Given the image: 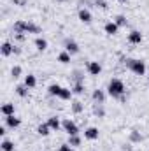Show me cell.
Wrapping results in <instances>:
<instances>
[{"label": "cell", "mask_w": 149, "mask_h": 151, "mask_svg": "<svg viewBox=\"0 0 149 151\" xmlns=\"http://www.w3.org/2000/svg\"><path fill=\"white\" fill-rule=\"evenodd\" d=\"M47 125L51 127V130H53V132H58V130L62 128V121H60V118H58V116H51V118L47 119Z\"/></svg>", "instance_id": "obj_13"}, {"label": "cell", "mask_w": 149, "mask_h": 151, "mask_svg": "<svg viewBox=\"0 0 149 151\" xmlns=\"http://www.w3.org/2000/svg\"><path fill=\"white\" fill-rule=\"evenodd\" d=\"M14 37H16V40H19V42H23V40L27 39V35H25V34H14Z\"/></svg>", "instance_id": "obj_35"}, {"label": "cell", "mask_w": 149, "mask_h": 151, "mask_svg": "<svg viewBox=\"0 0 149 151\" xmlns=\"http://www.w3.org/2000/svg\"><path fill=\"white\" fill-rule=\"evenodd\" d=\"M104 30H105V34H107V35H116V34H117V30H119V27H117L114 21H109V23H105V25H104Z\"/></svg>", "instance_id": "obj_14"}, {"label": "cell", "mask_w": 149, "mask_h": 151, "mask_svg": "<svg viewBox=\"0 0 149 151\" xmlns=\"http://www.w3.org/2000/svg\"><path fill=\"white\" fill-rule=\"evenodd\" d=\"M93 114H95L97 118H104V116H105L104 104H93Z\"/></svg>", "instance_id": "obj_21"}, {"label": "cell", "mask_w": 149, "mask_h": 151, "mask_svg": "<svg viewBox=\"0 0 149 151\" xmlns=\"http://www.w3.org/2000/svg\"><path fill=\"white\" fill-rule=\"evenodd\" d=\"M54 2H63V0H54Z\"/></svg>", "instance_id": "obj_41"}, {"label": "cell", "mask_w": 149, "mask_h": 151, "mask_svg": "<svg viewBox=\"0 0 149 151\" xmlns=\"http://www.w3.org/2000/svg\"><path fill=\"white\" fill-rule=\"evenodd\" d=\"M125 150H126V151H133L132 148H130V146H125Z\"/></svg>", "instance_id": "obj_39"}, {"label": "cell", "mask_w": 149, "mask_h": 151, "mask_svg": "<svg viewBox=\"0 0 149 151\" xmlns=\"http://www.w3.org/2000/svg\"><path fill=\"white\" fill-rule=\"evenodd\" d=\"M125 91H126V88H125V83L119 79V77H112L111 81H109V84H107V93L111 95L112 99H121L123 95H125Z\"/></svg>", "instance_id": "obj_1"}, {"label": "cell", "mask_w": 149, "mask_h": 151, "mask_svg": "<svg viewBox=\"0 0 149 151\" xmlns=\"http://www.w3.org/2000/svg\"><path fill=\"white\" fill-rule=\"evenodd\" d=\"M25 84L32 90V88H35L37 86V77L34 74H28V76H25Z\"/></svg>", "instance_id": "obj_22"}, {"label": "cell", "mask_w": 149, "mask_h": 151, "mask_svg": "<svg viewBox=\"0 0 149 151\" xmlns=\"http://www.w3.org/2000/svg\"><path fill=\"white\" fill-rule=\"evenodd\" d=\"M77 16H79V19H81L84 25H90V23L93 21V16H91V12H90L86 7H81L79 12H77Z\"/></svg>", "instance_id": "obj_4"}, {"label": "cell", "mask_w": 149, "mask_h": 151, "mask_svg": "<svg viewBox=\"0 0 149 151\" xmlns=\"http://www.w3.org/2000/svg\"><path fill=\"white\" fill-rule=\"evenodd\" d=\"M12 32H14V34H27V21H23V19L14 21V25H12Z\"/></svg>", "instance_id": "obj_11"}, {"label": "cell", "mask_w": 149, "mask_h": 151, "mask_svg": "<svg viewBox=\"0 0 149 151\" xmlns=\"http://www.w3.org/2000/svg\"><path fill=\"white\" fill-rule=\"evenodd\" d=\"M28 90H30V88H28L25 83H23V84H16V88H14V91H16L21 99H27V97H28Z\"/></svg>", "instance_id": "obj_16"}, {"label": "cell", "mask_w": 149, "mask_h": 151, "mask_svg": "<svg viewBox=\"0 0 149 151\" xmlns=\"http://www.w3.org/2000/svg\"><path fill=\"white\" fill-rule=\"evenodd\" d=\"M105 91L104 90H93V93H91V99H93V102L95 104H104L105 102Z\"/></svg>", "instance_id": "obj_9"}, {"label": "cell", "mask_w": 149, "mask_h": 151, "mask_svg": "<svg viewBox=\"0 0 149 151\" xmlns=\"http://www.w3.org/2000/svg\"><path fill=\"white\" fill-rule=\"evenodd\" d=\"M117 2H119V4H125V2H126V0H117Z\"/></svg>", "instance_id": "obj_40"}, {"label": "cell", "mask_w": 149, "mask_h": 151, "mask_svg": "<svg viewBox=\"0 0 149 151\" xmlns=\"http://www.w3.org/2000/svg\"><path fill=\"white\" fill-rule=\"evenodd\" d=\"M0 135H5V127H0Z\"/></svg>", "instance_id": "obj_38"}, {"label": "cell", "mask_w": 149, "mask_h": 151, "mask_svg": "<svg viewBox=\"0 0 149 151\" xmlns=\"http://www.w3.org/2000/svg\"><path fill=\"white\" fill-rule=\"evenodd\" d=\"M86 70H88V74L90 76H98L100 72H102V65H100L98 62H88Z\"/></svg>", "instance_id": "obj_6"}, {"label": "cell", "mask_w": 149, "mask_h": 151, "mask_svg": "<svg viewBox=\"0 0 149 151\" xmlns=\"http://www.w3.org/2000/svg\"><path fill=\"white\" fill-rule=\"evenodd\" d=\"M70 53H67V51H62L60 55H58V62L60 63H63V65H67V63H70Z\"/></svg>", "instance_id": "obj_27"}, {"label": "cell", "mask_w": 149, "mask_h": 151, "mask_svg": "<svg viewBox=\"0 0 149 151\" xmlns=\"http://www.w3.org/2000/svg\"><path fill=\"white\" fill-rule=\"evenodd\" d=\"M95 5L100 7V9H107V2L105 0H95Z\"/></svg>", "instance_id": "obj_34"}, {"label": "cell", "mask_w": 149, "mask_h": 151, "mask_svg": "<svg viewBox=\"0 0 149 151\" xmlns=\"http://www.w3.org/2000/svg\"><path fill=\"white\" fill-rule=\"evenodd\" d=\"M148 81H149V76H148Z\"/></svg>", "instance_id": "obj_42"}, {"label": "cell", "mask_w": 149, "mask_h": 151, "mask_svg": "<svg viewBox=\"0 0 149 151\" xmlns=\"http://www.w3.org/2000/svg\"><path fill=\"white\" fill-rule=\"evenodd\" d=\"M70 109H72V113H74V114H81V113H82V109H84V106H82V102H81V100H74V102H72V106H70Z\"/></svg>", "instance_id": "obj_25"}, {"label": "cell", "mask_w": 149, "mask_h": 151, "mask_svg": "<svg viewBox=\"0 0 149 151\" xmlns=\"http://www.w3.org/2000/svg\"><path fill=\"white\" fill-rule=\"evenodd\" d=\"M65 51L70 53V55H77V53H79V44H77L75 40H72V39L65 40Z\"/></svg>", "instance_id": "obj_10"}, {"label": "cell", "mask_w": 149, "mask_h": 151, "mask_svg": "<svg viewBox=\"0 0 149 151\" xmlns=\"http://www.w3.org/2000/svg\"><path fill=\"white\" fill-rule=\"evenodd\" d=\"M72 148H79L81 146V142H82V139L79 137V135H69V141H67Z\"/></svg>", "instance_id": "obj_28"}, {"label": "cell", "mask_w": 149, "mask_h": 151, "mask_svg": "<svg viewBox=\"0 0 149 151\" xmlns=\"http://www.w3.org/2000/svg\"><path fill=\"white\" fill-rule=\"evenodd\" d=\"M62 128L67 132V135H79V127H77V123L72 121L70 118H65L62 121Z\"/></svg>", "instance_id": "obj_3"}, {"label": "cell", "mask_w": 149, "mask_h": 151, "mask_svg": "<svg viewBox=\"0 0 149 151\" xmlns=\"http://www.w3.org/2000/svg\"><path fill=\"white\" fill-rule=\"evenodd\" d=\"M42 32V28L39 27L37 23H34V21H27V34H40Z\"/></svg>", "instance_id": "obj_18"}, {"label": "cell", "mask_w": 149, "mask_h": 151, "mask_svg": "<svg viewBox=\"0 0 149 151\" xmlns=\"http://www.w3.org/2000/svg\"><path fill=\"white\" fill-rule=\"evenodd\" d=\"M142 134L140 132H137V130H132L130 132V142H133V144H137V142H142Z\"/></svg>", "instance_id": "obj_24"}, {"label": "cell", "mask_w": 149, "mask_h": 151, "mask_svg": "<svg viewBox=\"0 0 149 151\" xmlns=\"http://www.w3.org/2000/svg\"><path fill=\"white\" fill-rule=\"evenodd\" d=\"M72 91H74V95H82L84 93V83H74Z\"/></svg>", "instance_id": "obj_31"}, {"label": "cell", "mask_w": 149, "mask_h": 151, "mask_svg": "<svg viewBox=\"0 0 149 151\" xmlns=\"http://www.w3.org/2000/svg\"><path fill=\"white\" fill-rule=\"evenodd\" d=\"M114 23L121 28V27H126V25H128V19H126V16H125V14H117V16L114 18Z\"/></svg>", "instance_id": "obj_26"}, {"label": "cell", "mask_w": 149, "mask_h": 151, "mask_svg": "<svg viewBox=\"0 0 149 151\" xmlns=\"http://www.w3.org/2000/svg\"><path fill=\"white\" fill-rule=\"evenodd\" d=\"M98 135H100V132H98L97 127H88L84 130V139H88V141H97Z\"/></svg>", "instance_id": "obj_7"}, {"label": "cell", "mask_w": 149, "mask_h": 151, "mask_svg": "<svg viewBox=\"0 0 149 151\" xmlns=\"http://www.w3.org/2000/svg\"><path fill=\"white\" fill-rule=\"evenodd\" d=\"M125 63H126V67H128L135 76H144L146 74V62L137 60V58H128Z\"/></svg>", "instance_id": "obj_2"}, {"label": "cell", "mask_w": 149, "mask_h": 151, "mask_svg": "<svg viewBox=\"0 0 149 151\" xmlns=\"http://www.w3.org/2000/svg\"><path fill=\"white\" fill-rule=\"evenodd\" d=\"M51 132H53V130H51V127L47 125V121H46V123H40V125L37 127V134L42 135V137H47Z\"/></svg>", "instance_id": "obj_15"}, {"label": "cell", "mask_w": 149, "mask_h": 151, "mask_svg": "<svg viewBox=\"0 0 149 151\" xmlns=\"http://www.w3.org/2000/svg\"><path fill=\"white\" fill-rule=\"evenodd\" d=\"M27 2H28V0H12V4H14V5H21V7H23V5H27Z\"/></svg>", "instance_id": "obj_36"}, {"label": "cell", "mask_w": 149, "mask_h": 151, "mask_svg": "<svg viewBox=\"0 0 149 151\" xmlns=\"http://www.w3.org/2000/svg\"><path fill=\"white\" fill-rule=\"evenodd\" d=\"M142 34L139 32V30H132L130 34H128V42L130 44H140L142 42Z\"/></svg>", "instance_id": "obj_12"}, {"label": "cell", "mask_w": 149, "mask_h": 151, "mask_svg": "<svg viewBox=\"0 0 149 151\" xmlns=\"http://www.w3.org/2000/svg\"><path fill=\"white\" fill-rule=\"evenodd\" d=\"M4 121H5V127H9V128H18L19 125H21V118H18V116H4Z\"/></svg>", "instance_id": "obj_5"}, {"label": "cell", "mask_w": 149, "mask_h": 151, "mask_svg": "<svg viewBox=\"0 0 149 151\" xmlns=\"http://www.w3.org/2000/svg\"><path fill=\"white\" fill-rule=\"evenodd\" d=\"M0 113H2V116H12L14 114V104H4L0 107Z\"/></svg>", "instance_id": "obj_20"}, {"label": "cell", "mask_w": 149, "mask_h": 151, "mask_svg": "<svg viewBox=\"0 0 149 151\" xmlns=\"http://www.w3.org/2000/svg\"><path fill=\"white\" fill-rule=\"evenodd\" d=\"M72 95H74V91H72L70 88H65V86H62V91H60L58 99H60V100H70V99H72Z\"/></svg>", "instance_id": "obj_17"}, {"label": "cell", "mask_w": 149, "mask_h": 151, "mask_svg": "<svg viewBox=\"0 0 149 151\" xmlns=\"http://www.w3.org/2000/svg\"><path fill=\"white\" fill-rule=\"evenodd\" d=\"M0 53H2L4 58H7V56H11V55L14 53V46L5 40V42H2V46H0Z\"/></svg>", "instance_id": "obj_8"}, {"label": "cell", "mask_w": 149, "mask_h": 151, "mask_svg": "<svg viewBox=\"0 0 149 151\" xmlns=\"http://www.w3.org/2000/svg\"><path fill=\"white\" fill-rule=\"evenodd\" d=\"M58 151H75V148H72V146L67 142V144H62V146L58 148Z\"/></svg>", "instance_id": "obj_33"}, {"label": "cell", "mask_w": 149, "mask_h": 151, "mask_svg": "<svg viewBox=\"0 0 149 151\" xmlns=\"http://www.w3.org/2000/svg\"><path fill=\"white\" fill-rule=\"evenodd\" d=\"M12 55H21V47L19 46H14V53Z\"/></svg>", "instance_id": "obj_37"}, {"label": "cell", "mask_w": 149, "mask_h": 151, "mask_svg": "<svg viewBox=\"0 0 149 151\" xmlns=\"http://www.w3.org/2000/svg\"><path fill=\"white\" fill-rule=\"evenodd\" d=\"M34 44H35L37 51H46V49H47V40H46L44 37H35Z\"/></svg>", "instance_id": "obj_19"}, {"label": "cell", "mask_w": 149, "mask_h": 151, "mask_svg": "<svg viewBox=\"0 0 149 151\" xmlns=\"http://www.w3.org/2000/svg\"><path fill=\"white\" fill-rule=\"evenodd\" d=\"M21 74H23V69H21L19 65H14V67L11 69V76H12L14 79H18V77H19Z\"/></svg>", "instance_id": "obj_32"}, {"label": "cell", "mask_w": 149, "mask_h": 151, "mask_svg": "<svg viewBox=\"0 0 149 151\" xmlns=\"http://www.w3.org/2000/svg\"><path fill=\"white\" fill-rule=\"evenodd\" d=\"M60 91H62V86H60V84H49V86H47V93H49L51 97H58Z\"/></svg>", "instance_id": "obj_23"}, {"label": "cell", "mask_w": 149, "mask_h": 151, "mask_svg": "<svg viewBox=\"0 0 149 151\" xmlns=\"http://www.w3.org/2000/svg\"><path fill=\"white\" fill-rule=\"evenodd\" d=\"M72 79H74V83H84V72L79 70V69H75L74 72H72Z\"/></svg>", "instance_id": "obj_30"}, {"label": "cell", "mask_w": 149, "mask_h": 151, "mask_svg": "<svg viewBox=\"0 0 149 151\" xmlns=\"http://www.w3.org/2000/svg\"><path fill=\"white\" fill-rule=\"evenodd\" d=\"M0 148H2V151H14V142L9 139H4L0 142Z\"/></svg>", "instance_id": "obj_29"}]
</instances>
